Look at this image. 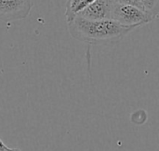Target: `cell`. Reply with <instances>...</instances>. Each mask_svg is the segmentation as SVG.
<instances>
[{
  "mask_svg": "<svg viewBox=\"0 0 159 151\" xmlns=\"http://www.w3.org/2000/svg\"><path fill=\"white\" fill-rule=\"evenodd\" d=\"M146 11H148L155 19L158 17L159 0H140Z\"/></svg>",
  "mask_w": 159,
  "mask_h": 151,
  "instance_id": "obj_5",
  "label": "cell"
},
{
  "mask_svg": "<svg viewBox=\"0 0 159 151\" xmlns=\"http://www.w3.org/2000/svg\"><path fill=\"white\" fill-rule=\"evenodd\" d=\"M0 141H2V140H1V139H0Z\"/></svg>",
  "mask_w": 159,
  "mask_h": 151,
  "instance_id": "obj_10",
  "label": "cell"
},
{
  "mask_svg": "<svg viewBox=\"0 0 159 151\" xmlns=\"http://www.w3.org/2000/svg\"><path fill=\"white\" fill-rule=\"evenodd\" d=\"M67 24L68 32L74 39L95 45H114L136 29L112 19L89 20L78 16Z\"/></svg>",
  "mask_w": 159,
  "mask_h": 151,
  "instance_id": "obj_1",
  "label": "cell"
},
{
  "mask_svg": "<svg viewBox=\"0 0 159 151\" xmlns=\"http://www.w3.org/2000/svg\"><path fill=\"white\" fill-rule=\"evenodd\" d=\"M80 1H82V0H67L66 7H65V17H66L67 22H70L74 19L73 11H74L75 7L76 6V5Z\"/></svg>",
  "mask_w": 159,
  "mask_h": 151,
  "instance_id": "obj_6",
  "label": "cell"
},
{
  "mask_svg": "<svg viewBox=\"0 0 159 151\" xmlns=\"http://www.w3.org/2000/svg\"><path fill=\"white\" fill-rule=\"evenodd\" d=\"M9 151H21L20 149H10Z\"/></svg>",
  "mask_w": 159,
  "mask_h": 151,
  "instance_id": "obj_9",
  "label": "cell"
},
{
  "mask_svg": "<svg viewBox=\"0 0 159 151\" xmlns=\"http://www.w3.org/2000/svg\"><path fill=\"white\" fill-rule=\"evenodd\" d=\"M114 3L116 4H121V5H127V6H136L139 7L141 9L146 10L144 8V6H143V4L141 3L140 0H112ZM148 12V11H147Z\"/></svg>",
  "mask_w": 159,
  "mask_h": 151,
  "instance_id": "obj_7",
  "label": "cell"
},
{
  "mask_svg": "<svg viewBox=\"0 0 159 151\" xmlns=\"http://www.w3.org/2000/svg\"><path fill=\"white\" fill-rule=\"evenodd\" d=\"M33 6V0H0V20L24 19L29 16Z\"/></svg>",
  "mask_w": 159,
  "mask_h": 151,
  "instance_id": "obj_3",
  "label": "cell"
},
{
  "mask_svg": "<svg viewBox=\"0 0 159 151\" xmlns=\"http://www.w3.org/2000/svg\"><path fill=\"white\" fill-rule=\"evenodd\" d=\"M112 6V0H94L89 6L81 10L75 16L89 20L111 19Z\"/></svg>",
  "mask_w": 159,
  "mask_h": 151,
  "instance_id": "obj_4",
  "label": "cell"
},
{
  "mask_svg": "<svg viewBox=\"0 0 159 151\" xmlns=\"http://www.w3.org/2000/svg\"><path fill=\"white\" fill-rule=\"evenodd\" d=\"M111 19L124 26L138 28L156 19L149 12L136 6L113 2Z\"/></svg>",
  "mask_w": 159,
  "mask_h": 151,
  "instance_id": "obj_2",
  "label": "cell"
},
{
  "mask_svg": "<svg viewBox=\"0 0 159 151\" xmlns=\"http://www.w3.org/2000/svg\"><path fill=\"white\" fill-rule=\"evenodd\" d=\"M9 148H7L2 141H0V151H9Z\"/></svg>",
  "mask_w": 159,
  "mask_h": 151,
  "instance_id": "obj_8",
  "label": "cell"
}]
</instances>
